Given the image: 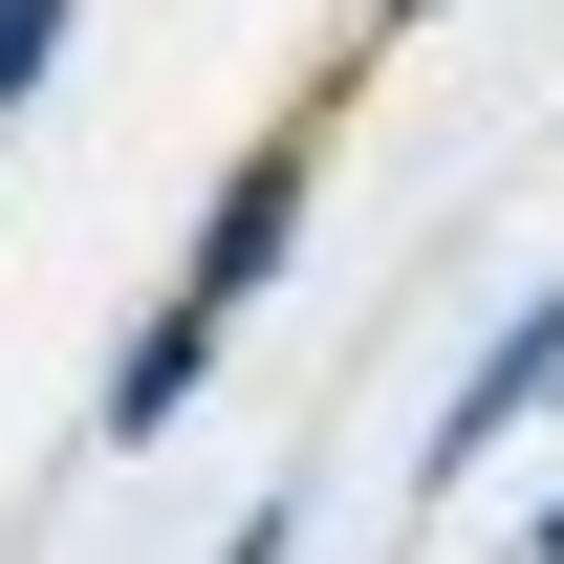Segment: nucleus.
Masks as SVG:
<instances>
[{
	"label": "nucleus",
	"instance_id": "1",
	"mask_svg": "<svg viewBox=\"0 0 564 564\" xmlns=\"http://www.w3.org/2000/svg\"><path fill=\"white\" fill-rule=\"evenodd\" d=\"M304 217H326V109H282V131L239 152L217 196H196V239H174V282H152V326L109 348V391H87V434H109V456H152V434H174V413L217 391V348L261 326V282L304 261Z\"/></svg>",
	"mask_w": 564,
	"mask_h": 564
},
{
	"label": "nucleus",
	"instance_id": "2",
	"mask_svg": "<svg viewBox=\"0 0 564 564\" xmlns=\"http://www.w3.org/2000/svg\"><path fill=\"white\" fill-rule=\"evenodd\" d=\"M543 413H564V282H521V304H499V326H478V369L434 391V456H413V478L456 499V478H478V456H499V434H543Z\"/></svg>",
	"mask_w": 564,
	"mask_h": 564
},
{
	"label": "nucleus",
	"instance_id": "3",
	"mask_svg": "<svg viewBox=\"0 0 564 564\" xmlns=\"http://www.w3.org/2000/svg\"><path fill=\"white\" fill-rule=\"evenodd\" d=\"M44 66H66V0H0V109H44Z\"/></svg>",
	"mask_w": 564,
	"mask_h": 564
},
{
	"label": "nucleus",
	"instance_id": "4",
	"mask_svg": "<svg viewBox=\"0 0 564 564\" xmlns=\"http://www.w3.org/2000/svg\"><path fill=\"white\" fill-rule=\"evenodd\" d=\"M304 543V499H239V521H217V564H282Z\"/></svg>",
	"mask_w": 564,
	"mask_h": 564
},
{
	"label": "nucleus",
	"instance_id": "5",
	"mask_svg": "<svg viewBox=\"0 0 564 564\" xmlns=\"http://www.w3.org/2000/svg\"><path fill=\"white\" fill-rule=\"evenodd\" d=\"M521 564H564V478H543V521H521Z\"/></svg>",
	"mask_w": 564,
	"mask_h": 564
},
{
	"label": "nucleus",
	"instance_id": "6",
	"mask_svg": "<svg viewBox=\"0 0 564 564\" xmlns=\"http://www.w3.org/2000/svg\"><path fill=\"white\" fill-rule=\"evenodd\" d=\"M391 22H456V0H391Z\"/></svg>",
	"mask_w": 564,
	"mask_h": 564
}]
</instances>
